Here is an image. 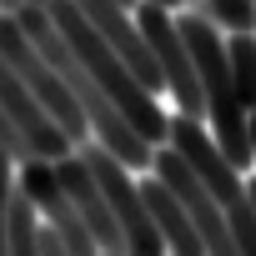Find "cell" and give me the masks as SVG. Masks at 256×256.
I'll list each match as a JSON object with an SVG mask.
<instances>
[{
    "label": "cell",
    "mask_w": 256,
    "mask_h": 256,
    "mask_svg": "<svg viewBox=\"0 0 256 256\" xmlns=\"http://www.w3.org/2000/svg\"><path fill=\"white\" fill-rule=\"evenodd\" d=\"M16 20H20V30L36 40V50L56 66V76L70 86V96L80 100V110H86V120H90V131H96V141L100 146H110L126 166H146L156 151H151V141L136 131V126L131 120H126L120 116V106L100 90V80L86 70V60L70 50V40L60 36V26H56V16L46 10V6H30V0H26V6H16Z\"/></svg>",
    "instance_id": "obj_1"
},
{
    "label": "cell",
    "mask_w": 256,
    "mask_h": 256,
    "mask_svg": "<svg viewBox=\"0 0 256 256\" xmlns=\"http://www.w3.org/2000/svg\"><path fill=\"white\" fill-rule=\"evenodd\" d=\"M50 16H56V26H60V36L70 40V50L86 60V70L100 80V90L120 106V116L126 120H131L136 126V131L156 146V141H166L171 136V116H161V106H156V90H146L141 86V76L131 70V66H126V56L76 10V0H50V6H46Z\"/></svg>",
    "instance_id": "obj_2"
},
{
    "label": "cell",
    "mask_w": 256,
    "mask_h": 256,
    "mask_svg": "<svg viewBox=\"0 0 256 256\" xmlns=\"http://www.w3.org/2000/svg\"><path fill=\"white\" fill-rule=\"evenodd\" d=\"M80 156H86L90 176L100 181V191H106V201H110V216H116V226H120V236H126V256H166V236H161V226H156V216H151L141 186L131 181V166H126L110 146H100V141L86 146Z\"/></svg>",
    "instance_id": "obj_3"
},
{
    "label": "cell",
    "mask_w": 256,
    "mask_h": 256,
    "mask_svg": "<svg viewBox=\"0 0 256 256\" xmlns=\"http://www.w3.org/2000/svg\"><path fill=\"white\" fill-rule=\"evenodd\" d=\"M0 56H6L16 70H20V80L46 100V110L70 131V141H86V131H90V120H86V110H80V100L70 96V86L56 76V66L36 50V40L20 30V20H16V10L10 16H0Z\"/></svg>",
    "instance_id": "obj_4"
},
{
    "label": "cell",
    "mask_w": 256,
    "mask_h": 256,
    "mask_svg": "<svg viewBox=\"0 0 256 256\" xmlns=\"http://www.w3.org/2000/svg\"><path fill=\"white\" fill-rule=\"evenodd\" d=\"M141 36H146V46H151V56H156V66H161V76H166V90L176 96V106H181V116H206V96H201V76H196V60H191V46H186V36H181V26L171 20V10L166 6H156V0H141Z\"/></svg>",
    "instance_id": "obj_5"
},
{
    "label": "cell",
    "mask_w": 256,
    "mask_h": 256,
    "mask_svg": "<svg viewBox=\"0 0 256 256\" xmlns=\"http://www.w3.org/2000/svg\"><path fill=\"white\" fill-rule=\"evenodd\" d=\"M141 196H146V206H151V216H156V226H161L171 256H206V241H201L191 211L181 206V196H176L161 176H146V181H141Z\"/></svg>",
    "instance_id": "obj_6"
},
{
    "label": "cell",
    "mask_w": 256,
    "mask_h": 256,
    "mask_svg": "<svg viewBox=\"0 0 256 256\" xmlns=\"http://www.w3.org/2000/svg\"><path fill=\"white\" fill-rule=\"evenodd\" d=\"M20 191L30 196V206H36L40 216H50V206L66 196L56 161H50V156H26V161H20Z\"/></svg>",
    "instance_id": "obj_7"
},
{
    "label": "cell",
    "mask_w": 256,
    "mask_h": 256,
    "mask_svg": "<svg viewBox=\"0 0 256 256\" xmlns=\"http://www.w3.org/2000/svg\"><path fill=\"white\" fill-rule=\"evenodd\" d=\"M10 256H46L40 251V211L30 206V196L16 186V206H10Z\"/></svg>",
    "instance_id": "obj_8"
},
{
    "label": "cell",
    "mask_w": 256,
    "mask_h": 256,
    "mask_svg": "<svg viewBox=\"0 0 256 256\" xmlns=\"http://www.w3.org/2000/svg\"><path fill=\"white\" fill-rule=\"evenodd\" d=\"M226 56H231V76H236V96L246 100V110L256 106V36L251 30H236L226 40Z\"/></svg>",
    "instance_id": "obj_9"
},
{
    "label": "cell",
    "mask_w": 256,
    "mask_h": 256,
    "mask_svg": "<svg viewBox=\"0 0 256 256\" xmlns=\"http://www.w3.org/2000/svg\"><path fill=\"white\" fill-rule=\"evenodd\" d=\"M201 16L221 30H256V0H201Z\"/></svg>",
    "instance_id": "obj_10"
},
{
    "label": "cell",
    "mask_w": 256,
    "mask_h": 256,
    "mask_svg": "<svg viewBox=\"0 0 256 256\" xmlns=\"http://www.w3.org/2000/svg\"><path fill=\"white\" fill-rule=\"evenodd\" d=\"M10 206H16V156L0 146V256H10Z\"/></svg>",
    "instance_id": "obj_11"
},
{
    "label": "cell",
    "mask_w": 256,
    "mask_h": 256,
    "mask_svg": "<svg viewBox=\"0 0 256 256\" xmlns=\"http://www.w3.org/2000/svg\"><path fill=\"white\" fill-rule=\"evenodd\" d=\"M246 120H251V146H256V106L246 110Z\"/></svg>",
    "instance_id": "obj_12"
},
{
    "label": "cell",
    "mask_w": 256,
    "mask_h": 256,
    "mask_svg": "<svg viewBox=\"0 0 256 256\" xmlns=\"http://www.w3.org/2000/svg\"><path fill=\"white\" fill-rule=\"evenodd\" d=\"M156 6H166V10H171V6H181V0H156Z\"/></svg>",
    "instance_id": "obj_13"
},
{
    "label": "cell",
    "mask_w": 256,
    "mask_h": 256,
    "mask_svg": "<svg viewBox=\"0 0 256 256\" xmlns=\"http://www.w3.org/2000/svg\"><path fill=\"white\" fill-rule=\"evenodd\" d=\"M246 186H251V201H256V176H251V181H246Z\"/></svg>",
    "instance_id": "obj_14"
},
{
    "label": "cell",
    "mask_w": 256,
    "mask_h": 256,
    "mask_svg": "<svg viewBox=\"0 0 256 256\" xmlns=\"http://www.w3.org/2000/svg\"><path fill=\"white\" fill-rule=\"evenodd\" d=\"M20 6H26V0H20ZM30 6H50V0H30Z\"/></svg>",
    "instance_id": "obj_15"
},
{
    "label": "cell",
    "mask_w": 256,
    "mask_h": 256,
    "mask_svg": "<svg viewBox=\"0 0 256 256\" xmlns=\"http://www.w3.org/2000/svg\"><path fill=\"white\" fill-rule=\"evenodd\" d=\"M120 6H141V0H120Z\"/></svg>",
    "instance_id": "obj_16"
},
{
    "label": "cell",
    "mask_w": 256,
    "mask_h": 256,
    "mask_svg": "<svg viewBox=\"0 0 256 256\" xmlns=\"http://www.w3.org/2000/svg\"><path fill=\"white\" fill-rule=\"evenodd\" d=\"M106 256H126V251H106Z\"/></svg>",
    "instance_id": "obj_17"
},
{
    "label": "cell",
    "mask_w": 256,
    "mask_h": 256,
    "mask_svg": "<svg viewBox=\"0 0 256 256\" xmlns=\"http://www.w3.org/2000/svg\"><path fill=\"white\" fill-rule=\"evenodd\" d=\"M251 36H256V30H251Z\"/></svg>",
    "instance_id": "obj_18"
}]
</instances>
